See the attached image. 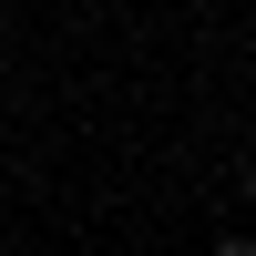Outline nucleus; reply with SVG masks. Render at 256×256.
Returning a JSON list of instances; mask_svg holds the SVG:
<instances>
[{"mask_svg":"<svg viewBox=\"0 0 256 256\" xmlns=\"http://www.w3.org/2000/svg\"><path fill=\"white\" fill-rule=\"evenodd\" d=\"M216 256H256V246H246V236H216Z\"/></svg>","mask_w":256,"mask_h":256,"instance_id":"nucleus-1","label":"nucleus"}]
</instances>
